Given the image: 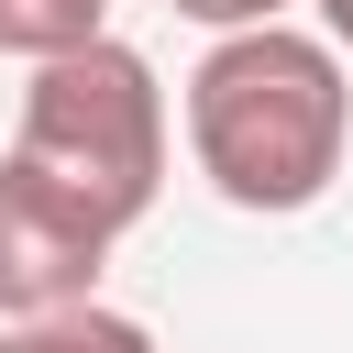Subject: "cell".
I'll return each instance as SVG.
<instances>
[{
    "label": "cell",
    "instance_id": "cell-3",
    "mask_svg": "<svg viewBox=\"0 0 353 353\" xmlns=\"http://www.w3.org/2000/svg\"><path fill=\"white\" fill-rule=\"evenodd\" d=\"M110 221L55 188L44 165L0 154V320H44V309H88L99 298V265H110Z\"/></svg>",
    "mask_w": 353,
    "mask_h": 353
},
{
    "label": "cell",
    "instance_id": "cell-1",
    "mask_svg": "<svg viewBox=\"0 0 353 353\" xmlns=\"http://www.w3.org/2000/svg\"><path fill=\"white\" fill-rule=\"evenodd\" d=\"M188 154L210 176V199L287 221L320 210L342 154H353V66L331 33L298 22H254V33H210V55L188 66Z\"/></svg>",
    "mask_w": 353,
    "mask_h": 353
},
{
    "label": "cell",
    "instance_id": "cell-2",
    "mask_svg": "<svg viewBox=\"0 0 353 353\" xmlns=\"http://www.w3.org/2000/svg\"><path fill=\"white\" fill-rule=\"evenodd\" d=\"M11 154L44 165L55 188H77L110 232H132L154 199H165V77L99 33L77 55H44L33 88H22V121H11Z\"/></svg>",
    "mask_w": 353,
    "mask_h": 353
},
{
    "label": "cell",
    "instance_id": "cell-6",
    "mask_svg": "<svg viewBox=\"0 0 353 353\" xmlns=\"http://www.w3.org/2000/svg\"><path fill=\"white\" fill-rule=\"evenodd\" d=\"M176 22H199V33H254V22H287L298 0H165Z\"/></svg>",
    "mask_w": 353,
    "mask_h": 353
},
{
    "label": "cell",
    "instance_id": "cell-5",
    "mask_svg": "<svg viewBox=\"0 0 353 353\" xmlns=\"http://www.w3.org/2000/svg\"><path fill=\"white\" fill-rule=\"evenodd\" d=\"M110 33V0H0V55L44 66V55H77Z\"/></svg>",
    "mask_w": 353,
    "mask_h": 353
},
{
    "label": "cell",
    "instance_id": "cell-4",
    "mask_svg": "<svg viewBox=\"0 0 353 353\" xmlns=\"http://www.w3.org/2000/svg\"><path fill=\"white\" fill-rule=\"evenodd\" d=\"M0 353H154V331L132 309H44V320H0Z\"/></svg>",
    "mask_w": 353,
    "mask_h": 353
},
{
    "label": "cell",
    "instance_id": "cell-7",
    "mask_svg": "<svg viewBox=\"0 0 353 353\" xmlns=\"http://www.w3.org/2000/svg\"><path fill=\"white\" fill-rule=\"evenodd\" d=\"M320 33L342 44V66H353V0H320Z\"/></svg>",
    "mask_w": 353,
    "mask_h": 353
}]
</instances>
